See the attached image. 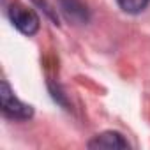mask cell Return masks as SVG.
Returning a JSON list of instances; mask_svg holds the SVG:
<instances>
[{
    "label": "cell",
    "instance_id": "6da1fadb",
    "mask_svg": "<svg viewBox=\"0 0 150 150\" xmlns=\"http://www.w3.org/2000/svg\"><path fill=\"white\" fill-rule=\"evenodd\" d=\"M0 99H2V111L6 117L13 120H28L34 115L32 106L21 103L9 88L7 81L2 83V90H0Z\"/></svg>",
    "mask_w": 150,
    "mask_h": 150
},
{
    "label": "cell",
    "instance_id": "7a4b0ae2",
    "mask_svg": "<svg viewBox=\"0 0 150 150\" xmlns=\"http://www.w3.org/2000/svg\"><path fill=\"white\" fill-rule=\"evenodd\" d=\"M9 18L13 25L25 35H34L39 30V16L30 7L21 4H13L9 7Z\"/></svg>",
    "mask_w": 150,
    "mask_h": 150
},
{
    "label": "cell",
    "instance_id": "3957f363",
    "mask_svg": "<svg viewBox=\"0 0 150 150\" xmlns=\"http://www.w3.org/2000/svg\"><path fill=\"white\" fill-rule=\"evenodd\" d=\"M88 148H129V143L117 131H106L88 141Z\"/></svg>",
    "mask_w": 150,
    "mask_h": 150
},
{
    "label": "cell",
    "instance_id": "277c9868",
    "mask_svg": "<svg viewBox=\"0 0 150 150\" xmlns=\"http://www.w3.org/2000/svg\"><path fill=\"white\" fill-rule=\"evenodd\" d=\"M62 13L67 20L74 23H87L88 21V9L81 0H60Z\"/></svg>",
    "mask_w": 150,
    "mask_h": 150
},
{
    "label": "cell",
    "instance_id": "5b68a950",
    "mask_svg": "<svg viewBox=\"0 0 150 150\" xmlns=\"http://www.w3.org/2000/svg\"><path fill=\"white\" fill-rule=\"evenodd\" d=\"M117 2L122 7V11H125L129 14H138L148 6L150 0H117Z\"/></svg>",
    "mask_w": 150,
    "mask_h": 150
}]
</instances>
